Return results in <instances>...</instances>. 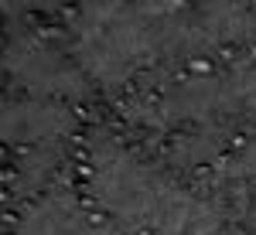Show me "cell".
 Listing matches in <instances>:
<instances>
[{
    "instance_id": "6da1fadb",
    "label": "cell",
    "mask_w": 256,
    "mask_h": 235,
    "mask_svg": "<svg viewBox=\"0 0 256 235\" xmlns=\"http://www.w3.org/2000/svg\"><path fill=\"white\" fill-rule=\"evenodd\" d=\"M188 68L198 72V75H208V72H212V61H208V58H192V61H188Z\"/></svg>"
}]
</instances>
